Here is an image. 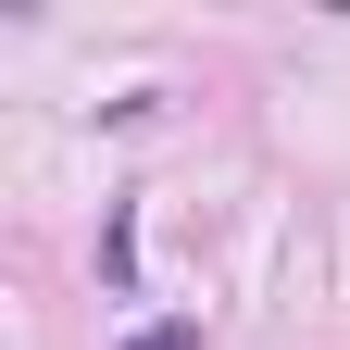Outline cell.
<instances>
[{
	"mask_svg": "<svg viewBox=\"0 0 350 350\" xmlns=\"http://www.w3.org/2000/svg\"><path fill=\"white\" fill-rule=\"evenodd\" d=\"M125 350H200V325H138Z\"/></svg>",
	"mask_w": 350,
	"mask_h": 350,
	"instance_id": "cell-1",
	"label": "cell"
}]
</instances>
